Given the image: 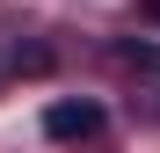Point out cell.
Masks as SVG:
<instances>
[{"label":"cell","mask_w":160,"mask_h":153,"mask_svg":"<svg viewBox=\"0 0 160 153\" xmlns=\"http://www.w3.org/2000/svg\"><path fill=\"white\" fill-rule=\"evenodd\" d=\"M102 102L95 95H66V102H51L44 110V139H58V146H88V139H102Z\"/></svg>","instance_id":"1"},{"label":"cell","mask_w":160,"mask_h":153,"mask_svg":"<svg viewBox=\"0 0 160 153\" xmlns=\"http://www.w3.org/2000/svg\"><path fill=\"white\" fill-rule=\"evenodd\" d=\"M117 66H124L131 80H138V88L160 102V51H153V44H124V51H117Z\"/></svg>","instance_id":"2"},{"label":"cell","mask_w":160,"mask_h":153,"mask_svg":"<svg viewBox=\"0 0 160 153\" xmlns=\"http://www.w3.org/2000/svg\"><path fill=\"white\" fill-rule=\"evenodd\" d=\"M44 66H51L44 44H15V73H44Z\"/></svg>","instance_id":"3"}]
</instances>
